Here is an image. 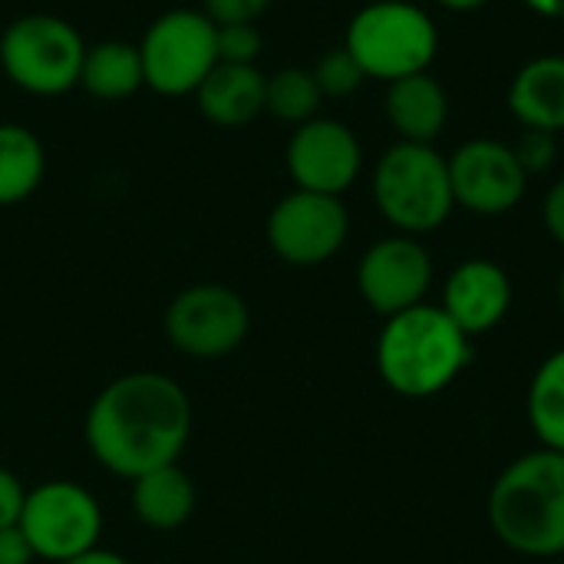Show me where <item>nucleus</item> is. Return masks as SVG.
Wrapping results in <instances>:
<instances>
[{"label":"nucleus","instance_id":"obj_12","mask_svg":"<svg viewBox=\"0 0 564 564\" xmlns=\"http://www.w3.org/2000/svg\"><path fill=\"white\" fill-rule=\"evenodd\" d=\"M430 284H433V261L426 248L410 235L377 241L373 248H367L357 268L360 297L380 317H393L423 304Z\"/></svg>","mask_w":564,"mask_h":564},{"label":"nucleus","instance_id":"obj_31","mask_svg":"<svg viewBox=\"0 0 564 564\" xmlns=\"http://www.w3.org/2000/svg\"><path fill=\"white\" fill-rule=\"evenodd\" d=\"M535 13L552 17V20H564V0H525Z\"/></svg>","mask_w":564,"mask_h":564},{"label":"nucleus","instance_id":"obj_14","mask_svg":"<svg viewBox=\"0 0 564 564\" xmlns=\"http://www.w3.org/2000/svg\"><path fill=\"white\" fill-rule=\"evenodd\" d=\"M509 307H512V281L496 261L486 258H473L459 264L443 288V311L469 340L499 327Z\"/></svg>","mask_w":564,"mask_h":564},{"label":"nucleus","instance_id":"obj_13","mask_svg":"<svg viewBox=\"0 0 564 564\" xmlns=\"http://www.w3.org/2000/svg\"><path fill=\"white\" fill-rule=\"evenodd\" d=\"M284 162L297 188L340 198L357 182L364 152L357 135L344 122L314 116L294 129Z\"/></svg>","mask_w":564,"mask_h":564},{"label":"nucleus","instance_id":"obj_23","mask_svg":"<svg viewBox=\"0 0 564 564\" xmlns=\"http://www.w3.org/2000/svg\"><path fill=\"white\" fill-rule=\"evenodd\" d=\"M311 73H314V79L321 86V96H334V99H344V96L357 93L360 83L367 79V73L360 69V63L350 56L347 46L327 50Z\"/></svg>","mask_w":564,"mask_h":564},{"label":"nucleus","instance_id":"obj_21","mask_svg":"<svg viewBox=\"0 0 564 564\" xmlns=\"http://www.w3.org/2000/svg\"><path fill=\"white\" fill-rule=\"evenodd\" d=\"M529 426L545 449L564 453V347L542 360L525 400Z\"/></svg>","mask_w":564,"mask_h":564},{"label":"nucleus","instance_id":"obj_10","mask_svg":"<svg viewBox=\"0 0 564 564\" xmlns=\"http://www.w3.org/2000/svg\"><path fill=\"white\" fill-rule=\"evenodd\" d=\"M350 231L347 208L337 195H321V192H304L294 188L284 195L264 225L271 251L297 268H314L330 261Z\"/></svg>","mask_w":564,"mask_h":564},{"label":"nucleus","instance_id":"obj_6","mask_svg":"<svg viewBox=\"0 0 564 564\" xmlns=\"http://www.w3.org/2000/svg\"><path fill=\"white\" fill-rule=\"evenodd\" d=\"M344 46L367 76L393 83L413 73H426L440 36L420 7L403 0H380L354 13Z\"/></svg>","mask_w":564,"mask_h":564},{"label":"nucleus","instance_id":"obj_24","mask_svg":"<svg viewBox=\"0 0 564 564\" xmlns=\"http://www.w3.org/2000/svg\"><path fill=\"white\" fill-rule=\"evenodd\" d=\"M215 46H218V63L254 66V59L261 56L264 36L258 23H215Z\"/></svg>","mask_w":564,"mask_h":564},{"label":"nucleus","instance_id":"obj_25","mask_svg":"<svg viewBox=\"0 0 564 564\" xmlns=\"http://www.w3.org/2000/svg\"><path fill=\"white\" fill-rule=\"evenodd\" d=\"M516 149V159L519 165L525 169V175H535V172H545L552 162H555V132H545V129H525L522 139L512 145Z\"/></svg>","mask_w":564,"mask_h":564},{"label":"nucleus","instance_id":"obj_7","mask_svg":"<svg viewBox=\"0 0 564 564\" xmlns=\"http://www.w3.org/2000/svg\"><path fill=\"white\" fill-rule=\"evenodd\" d=\"M145 86L159 96H192L218 66L215 23L205 10L175 7L159 13L139 40Z\"/></svg>","mask_w":564,"mask_h":564},{"label":"nucleus","instance_id":"obj_4","mask_svg":"<svg viewBox=\"0 0 564 564\" xmlns=\"http://www.w3.org/2000/svg\"><path fill=\"white\" fill-rule=\"evenodd\" d=\"M373 198L380 215L403 235L440 228L456 198L449 162L423 142H397L373 172Z\"/></svg>","mask_w":564,"mask_h":564},{"label":"nucleus","instance_id":"obj_2","mask_svg":"<svg viewBox=\"0 0 564 564\" xmlns=\"http://www.w3.org/2000/svg\"><path fill=\"white\" fill-rule=\"evenodd\" d=\"M473 360V340L443 307L416 304L387 317L377 340V370L383 383L410 400L443 393Z\"/></svg>","mask_w":564,"mask_h":564},{"label":"nucleus","instance_id":"obj_9","mask_svg":"<svg viewBox=\"0 0 564 564\" xmlns=\"http://www.w3.org/2000/svg\"><path fill=\"white\" fill-rule=\"evenodd\" d=\"M248 330L251 311L228 284H192L165 307V337L192 360H221L235 354Z\"/></svg>","mask_w":564,"mask_h":564},{"label":"nucleus","instance_id":"obj_32","mask_svg":"<svg viewBox=\"0 0 564 564\" xmlns=\"http://www.w3.org/2000/svg\"><path fill=\"white\" fill-rule=\"evenodd\" d=\"M436 3H443V7H449V10H479V7H486L489 0H436Z\"/></svg>","mask_w":564,"mask_h":564},{"label":"nucleus","instance_id":"obj_27","mask_svg":"<svg viewBox=\"0 0 564 564\" xmlns=\"http://www.w3.org/2000/svg\"><path fill=\"white\" fill-rule=\"evenodd\" d=\"M23 502H26V486L20 482L17 473L0 466V529H10L20 522Z\"/></svg>","mask_w":564,"mask_h":564},{"label":"nucleus","instance_id":"obj_26","mask_svg":"<svg viewBox=\"0 0 564 564\" xmlns=\"http://www.w3.org/2000/svg\"><path fill=\"white\" fill-rule=\"evenodd\" d=\"M274 0H202L212 23H254Z\"/></svg>","mask_w":564,"mask_h":564},{"label":"nucleus","instance_id":"obj_8","mask_svg":"<svg viewBox=\"0 0 564 564\" xmlns=\"http://www.w3.org/2000/svg\"><path fill=\"white\" fill-rule=\"evenodd\" d=\"M17 525L26 535L36 562L63 564L99 545L106 516L86 486L73 479H46L26 489Z\"/></svg>","mask_w":564,"mask_h":564},{"label":"nucleus","instance_id":"obj_19","mask_svg":"<svg viewBox=\"0 0 564 564\" xmlns=\"http://www.w3.org/2000/svg\"><path fill=\"white\" fill-rule=\"evenodd\" d=\"M79 86L99 102H122L145 86L139 43L129 40H99L86 46Z\"/></svg>","mask_w":564,"mask_h":564},{"label":"nucleus","instance_id":"obj_5","mask_svg":"<svg viewBox=\"0 0 564 564\" xmlns=\"http://www.w3.org/2000/svg\"><path fill=\"white\" fill-rule=\"evenodd\" d=\"M79 30L56 13H23L0 33V69L30 96H63L79 86L86 56Z\"/></svg>","mask_w":564,"mask_h":564},{"label":"nucleus","instance_id":"obj_17","mask_svg":"<svg viewBox=\"0 0 564 564\" xmlns=\"http://www.w3.org/2000/svg\"><path fill=\"white\" fill-rule=\"evenodd\" d=\"M449 116V102L443 86L426 76L413 73L403 79H393L387 89V119L400 132V142H423L430 145Z\"/></svg>","mask_w":564,"mask_h":564},{"label":"nucleus","instance_id":"obj_29","mask_svg":"<svg viewBox=\"0 0 564 564\" xmlns=\"http://www.w3.org/2000/svg\"><path fill=\"white\" fill-rule=\"evenodd\" d=\"M545 225H549L552 238L564 248V178L552 185V192L545 198Z\"/></svg>","mask_w":564,"mask_h":564},{"label":"nucleus","instance_id":"obj_11","mask_svg":"<svg viewBox=\"0 0 564 564\" xmlns=\"http://www.w3.org/2000/svg\"><path fill=\"white\" fill-rule=\"evenodd\" d=\"M449 182L456 205L476 215H506L512 212L529 185L525 169L516 159V149L496 139H473L453 152Z\"/></svg>","mask_w":564,"mask_h":564},{"label":"nucleus","instance_id":"obj_3","mask_svg":"<svg viewBox=\"0 0 564 564\" xmlns=\"http://www.w3.org/2000/svg\"><path fill=\"white\" fill-rule=\"evenodd\" d=\"M489 525L519 555H564V453L542 446L516 459L489 492Z\"/></svg>","mask_w":564,"mask_h":564},{"label":"nucleus","instance_id":"obj_22","mask_svg":"<svg viewBox=\"0 0 564 564\" xmlns=\"http://www.w3.org/2000/svg\"><path fill=\"white\" fill-rule=\"evenodd\" d=\"M321 86L311 69L304 66H284L268 76L264 83V112H271L281 122L304 126L321 109Z\"/></svg>","mask_w":564,"mask_h":564},{"label":"nucleus","instance_id":"obj_15","mask_svg":"<svg viewBox=\"0 0 564 564\" xmlns=\"http://www.w3.org/2000/svg\"><path fill=\"white\" fill-rule=\"evenodd\" d=\"M264 83L268 76L254 66L218 63L202 86L192 93L198 112L218 129H241L264 112Z\"/></svg>","mask_w":564,"mask_h":564},{"label":"nucleus","instance_id":"obj_1","mask_svg":"<svg viewBox=\"0 0 564 564\" xmlns=\"http://www.w3.org/2000/svg\"><path fill=\"white\" fill-rule=\"evenodd\" d=\"M83 433L93 459L132 482L142 473L178 463L192 436V400L169 373H122L96 393Z\"/></svg>","mask_w":564,"mask_h":564},{"label":"nucleus","instance_id":"obj_30","mask_svg":"<svg viewBox=\"0 0 564 564\" xmlns=\"http://www.w3.org/2000/svg\"><path fill=\"white\" fill-rule=\"evenodd\" d=\"M63 564H132L126 555H119V552H112V549H102V545H96V549H89V552H83V555H76V558H69V562Z\"/></svg>","mask_w":564,"mask_h":564},{"label":"nucleus","instance_id":"obj_28","mask_svg":"<svg viewBox=\"0 0 564 564\" xmlns=\"http://www.w3.org/2000/svg\"><path fill=\"white\" fill-rule=\"evenodd\" d=\"M36 555L26 542V535L20 532V525L0 529V564H33Z\"/></svg>","mask_w":564,"mask_h":564},{"label":"nucleus","instance_id":"obj_18","mask_svg":"<svg viewBox=\"0 0 564 564\" xmlns=\"http://www.w3.org/2000/svg\"><path fill=\"white\" fill-rule=\"evenodd\" d=\"M509 109L525 129H564V56H539L525 63L512 79Z\"/></svg>","mask_w":564,"mask_h":564},{"label":"nucleus","instance_id":"obj_20","mask_svg":"<svg viewBox=\"0 0 564 564\" xmlns=\"http://www.w3.org/2000/svg\"><path fill=\"white\" fill-rule=\"evenodd\" d=\"M46 175L40 135L20 122H0V208L26 202Z\"/></svg>","mask_w":564,"mask_h":564},{"label":"nucleus","instance_id":"obj_33","mask_svg":"<svg viewBox=\"0 0 564 564\" xmlns=\"http://www.w3.org/2000/svg\"><path fill=\"white\" fill-rule=\"evenodd\" d=\"M558 304H562V311H564V271H562V278H558Z\"/></svg>","mask_w":564,"mask_h":564},{"label":"nucleus","instance_id":"obj_16","mask_svg":"<svg viewBox=\"0 0 564 564\" xmlns=\"http://www.w3.org/2000/svg\"><path fill=\"white\" fill-rule=\"evenodd\" d=\"M129 502H132L135 519L145 529L175 532L192 519L198 496H195L192 476L178 463H172V466H159L152 473L135 476L129 489Z\"/></svg>","mask_w":564,"mask_h":564}]
</instances>
